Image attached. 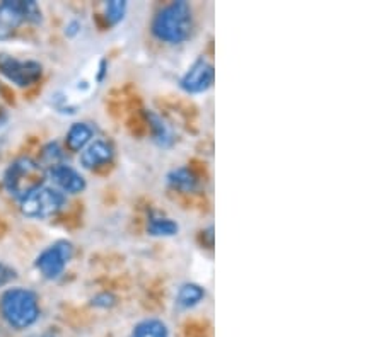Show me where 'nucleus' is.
<instances>
[{"label":"nucleus","mask_w":384,"mask_h":337,"mask_svg":"<svg viewBox=\"0 0 384 337\" xmlns=\"http://www.w3.org/2000/svg\"><path fill=\"white\" fill-rule=\"evenodd\" d=\"M132 337H170L166 324L158 319H147L133 329Z\"/></svg>","instance_id":"obj_16"},{"label":"nucleus","mask_w":384,"mask_h":337,"mask_svg":"<svg viewBox=\"0 0 384 337\" xmlns=\"http://www.w3.org/2000/svg\"><path fill=\"white\" fill-rule=\"evenodd\" d=\"M22 10H25V21L31 22V24H40L43 21L41 9L36 2L33 0H22Z\"/></svg>","instance_id":"obj_19"},{"label":"nucleus","mask_w":384,"mask_h":337,"mask_svg":"<svg viewBox=\"0 0 384 337\" xmlns=\"http://www.w3.org/2000/svg\"><path fill=\"white\" fill-rule=\"evenodd\" d=\"M113 147L104 140H94L82 150L81 164L85 168H94L108 164L113 159Z\"/></svg>","instance_id":"obj_10"},{"label":"nucleus","mask_w":384,"mask_h":337,"mask_svg":"<svg viewBox=\"0 0 384 337\" xmlns=\"http://www.w3.org/2000/svg\"><path fill=\"white\" fill-rule=\"evenodd\" d=\"M4 320L18 331H25L40 319V303L36 293L27 288H11L0 299Z\"/></svg>","instance_id":"obj_2"},{"label":"nucleus","mask_w":384,"mask_h":337,"mask_svg":"<svg viewBox=\"0 0 384 337\" xmlns=\"http://www.w3.org/2000/svg\"><path fill=\"white\" fill-rule=\"evenodd\" d=\"M178 223L166 217H151L147 223V232L154 237H172L178 234Z\"/></svg>","instance_id":"obj_15"},{"label":"nucleus","mask_w":384,"mask_h":337,"mask_svg":"<svg viewBox=\"0 0 384 337\" xmlns=\"http://www.w3.org/2000/svg\"><path fill=\"white\" fill-rule=\"evenodd\" d=\"M116 299L111 295V293H100V295H96L92 299L91 303L94 307H100V308H109L115 305Z\"/></svg>","instance_id":"obj_20"},{"label":"nucleus","mask_w":384,"mask_h":337,"mask_svg":"<svg viewBox=\"0 0 384 337\" xmlns=\"http://www.w3.org/2000/svg\"><path fill=\"white\" fill-rule=\"evenodd\" d=\"M79 29H81V24H79V22H77V21H72L69 26L65 27V34H67V36H76V34L79 33Z\"/></svg>","instance_id":"obj_22"},{"label":"nucleus","mask_w":384,"mask_h":337,"mask_svg":"<svg viewBox=\"0 0 384 337\" xmlns=\"http://www.w3.org/2000/svg\"><path fill=\"white\" fill-rule=\"evenodd\" d=\"M104 73H107V62H101V66H100V76H97V80H103Z\"/></svg>","instance_id":"obj_23"},{"label":"nucleus","mask_w":384,"mask_h":337,"mask_svg":"<svg viewBox=\"0 0 384 337\" xmlns=\"http://www.w3.org/2000/svg\"><path fill=\"white\" fill-rule=\"evenodd\" d=\"M25 21L22 0H6L0 3V41L13 38Z\"/></svg>","instance_id":"obj_9"},{"label":"nucleus","mask_w":384,"mask_h":337,"mask_svg":"<svg viewBox=\"0 0 384 337\" xmlns=\"http://www.w3.org/2000/svg\"><path fill=\"white\" fill-rule=\"evenodd\" d=\"M94 130L88 123H74L67 131V147L72 152H82L91 143Z\"/></svg>","instance_id":"obj_11"},{"label":"nucleus","mask_w":384,"mask_h":337,"mask_svg":"<svg viewBox=\"0 0 384 337\" xmlns=\"http://www.w3.org/2000/svg\"><path fill=\"white\" fill-rule=\"evenodd\" d=\"M214 84V66L205 58H198L188 72L181 77L179 85L188 94H202L209 91Z\"/></svg>","instance_id":"obj_7"},{"label":"nucleus","mask_w":384,"mask_h":337,"mask_svg":"<svg viewBox=\"0 0 384 337\" xmlns=\"http://www.w3.org/2000/svg\"><path fill=\"white\" fill-rule=\"evenodd\" d=\"M125 13H127V2H121V0H111L104 7V17L111 26L118 24L125 17Z\"/></svg>","instance_id":"obj_18"},{"label":"nucleus","mask_w":384,"mask_h":337,"mask_svg":"<svg viewBox=\"0 0 384 337\" xmlns=\"http://www.w3.org/2000/svg\"><path fill=\"white\" fill-rule=\"evenodd\" d=\"M167 182L174 189L185 191V193H191V191H195L198 187V178L188 167H179L171 171L167 174Z\"/></svg>","instance_id":"obj_12"},{"label":"nucleus","mask_w":384,"mask_h":337,"mask_svg":"<svg viewBox=\"0 0 384 337\" xmlns=\"http://www.w3.org/2000/svg\"><path fill=\"white\" fill-rule=\"evenodd\" d=\"M191 31H193V13L190 3L185 0L164 6L152 21L154 36L170 45H179L186 41Z\"/></svg>","instance_id":"obj_1"},{"label":"nucleus","mask_w":384,"mask_h":337,"mask_svg":"<svg viewBox=\"0 0 384 337\" xmlns=\"http://www.w3.org/2000/svg\"><path fill=\"white\" fill-rule=\"evenodd\" d=\"M46 175H48L50 181L55 184V187L60 193L77 194L85 189V179L82 178L81 172H77L76 168L67 166V164H60V166L48 168Z\"/></svg>","instance_id":"obj_8"},{"label":"nucleus","mask_w":384,"mask_h":337,"mask_svg":"<svg viewBox=\"0 0 384 337\" xmlns=\"http://www.w3.org/2000/svg\"><path fill=\"white\" fill-rule=\"evenodd\" d=\"M0 73L19 87H27L41 77L43 66L34 60H18L11 55L0 53Z\"/></svg>","instance_id":"obj_6"},{"label":"nucleus","mask_w":384,"mask_h":337,"mask_svg":"<svg viewBox=\"0 0 384 337\" xmlns=\"http://www.w3.org/2000/svg\"><path fill=\"white\" fill-rule=\"evenodd\" d=\"M64 150H62V147L57 142H52L48 145H45L41 150L40 155V166L45 168H52L60 166V164H64Z\"/></svg>","instance_id":"obj_17"},{"label":"nucleus","mask_w":384,"mask_h":337,"mask_svg":"<svg viewBox=\"0 0 384 337\" xmlns=\"http://www.w3.org/2000/svg\"><path fill=\"white\" fill-rule=\"evenodd\" d=\"M65 203V194L60 193L57 187L41 186L22 199L21 213L27 218L43 220V218L55 217L58 211L64 210Z\"/></svg>","instance_id":"obj_4"},{"label":"nucleus","mask_w":384,"mask_h":337,"mask_svg":"<svg viewBox=\"0 0 384 337\" xmlns=\"http://www.w3.org/2000/svg\"><path fill=\"white\" fill-rule=\"evenodd\" d=\"M33 337H55L53 334H38V336H33Z\"/></svg>","instance_id":"obj_24"},{"label":"nucleus","mask_w":384,"mask_h":337,"mask_svg":"<svg viewBox=\"0 0 384 337\" xmlns=\"http://www.w3.org/2000/svg\"><path fill=\"white\" fill-rule=\"evenodd\" d=\"M146 117H147V123L149 127H151L152 130V136H154V140L159 145H163V147H167V145L172 143V135L170 127H167L166 123L163 121V117L159 115H156L154 111H146Z\"/></svg>","instance_id":"obj_13"},{"label":"nucleus","mask_w":384,"mask_h":337,"mask_svg":"<svg viewBox=\"0 0 384 337\" xmlns=\"http://www.w3.org/2000/svg\"><path fill=\"white\" fill-rule=\"evenodd\" d=\"M203 299H205V289H203L202 286L195 283H186L179 288L176 301H178L179 307L191 308L195 307V305H198Z\"/></svg>","instance_id":"obj_14"},{"label":"nucleus","mask_w":384,"mask_h":337,"mask_svg":"<svg viewBox=\"0 0 384 337\" xmlns=\"http://www.w3.org/2000/svg\"><path fill=\"white\" fill-rule=\"evenodd\" d=\"M74 256V245L67 241H58L46 247L45 250L36 257L34 266L46 280H57L65 271L67 264Z\"/></svg>","instance_id":"obj_5"},{"label":"nucleus","mask_w":384,"mask_h":337,"mask_svg":"<svg viewBox=\"0 0 384 337\" xmlns=\"http://www.w3.org/2000/svg\"><path fill=\"white\" fill-rule=\"evenodd\" d=\"M15 276H18V274H15L14 269L11 268V266H7L6 262L0 261V288L6 285H9Z\"/></svg>","instance_id":"obj_21"},{"label":"nucleus","mask_w":384,"mask_h":337,"mask_svg":"<svg viewBox=\"0 0 384 337\" xmlns=\"http://www.w3.org/2000/svg\"><path fill=\"white\" fill-rule=\"evenodd\" d=\"M45 181L46 171L31 157L15 159L4 174V186L7 193L19 201H22L38 187L45 186Z\"/></svg>","instance_id":"obj_3"}]
</instances>
